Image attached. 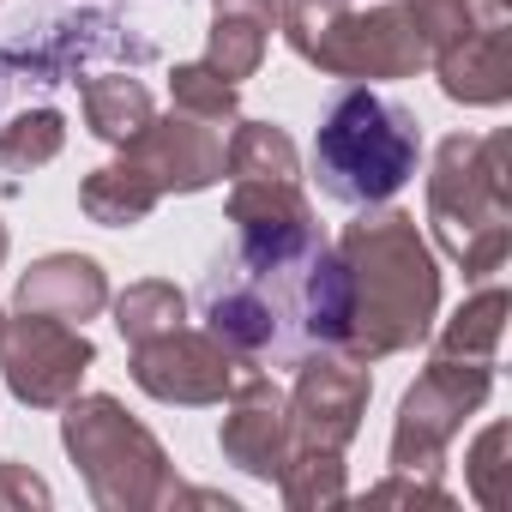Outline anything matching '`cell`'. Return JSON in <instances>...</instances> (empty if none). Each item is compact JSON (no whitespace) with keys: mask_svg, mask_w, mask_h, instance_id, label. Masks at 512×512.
Wrapping results in <instances>:
<instances>
[{"mask_svg":"<svg viewBox=\"0 0 512 512\" xmlns=\"http://www.w3.org/2000/svg\"><path fill=\"white\" fill-rule=\"evenodd\" d=\"M253 374L241 356H229L211 332H163V338H145L133 344V386L157 404H181V410H205V404H223L235 392V380Z\"/></svg>","mask_w":512,"mask_h":512,"instance_id":"9","label":"cell"},{"mask_svg":"<svg viewBox=\"0 0 512 512\" xmlns=\"http://www.w3.org/2000/svg\"><path fill=\"white\" fill-rule=\"evenodd\" d=\"M428 229L434 247L470 278L488 284L512 253V139L506 133H452L434 151L428 175Z\"/></svg>","mask_w":512,"mask_h":512,"instance_id":"3","label":"cell"},{"mask_svg":"<svg viewBox=\"0 0 512 512\" xmlns=\"http://www.w3.org/2000/svg\"><path fill=\"white\" fill-rule=\"evenodd\" d=\"M67 145V115L61 109H25L0 127V169L7 175H31L43 163H55Z\"/></svg>","mask_w":512,"mask_h":512,"instance_id":"23","label":"cell"},{"mask_svg":"<svg viewBox=\"0 0 512 512\" xmlns=\"http://www.w3.org/2000/svg\"><path fill=\"white\" fill-rule=\"evenodd\" d=\"M169 97H175L181 115H193V121H205V127H223V121L241 115V91H235L223 73H211L205 61L175 67V73H169Z\"/></svg>","mask_w":512,"mask_h":512,"instance_id":"24","label":"cell"},{"mask_svg":"<svg viewBox=\"0 0 512 512\" xmlns=\"http://www.w3.org/2000/svg\"><path fill=\"white\" fill-rule=\"evenodd\" d=\"M109 308H115V332H121L127 344H145V338H163V332L187 326V296H181L169 278H139V284H127Z\"/></svg>","mask_w":512,"mask_h":512,"instance_id":"22","label":"cell"},{"mask_svg":"<svg viewBox=\"0 0 512 512\" xmlns=\"http://www.w3.org/2000/svg\"><path fill=\"white\" fill-rule=\"evenodd\" d=\"M157 205H163V199H157V187H151L127 157H115V163L91 169V175H85V187H79V211H85L91 223H103V229H133V223H145Z\"/></svg>","mask_w":512,"mask_h":512,"instance_id":"16","label":"cell"},{"mask_svg":"<svg viewBox=\"0 0 512 512\" xmlns=\"http://www.w3.org/2000/svg\"><path fill=\"white\" fill-rule=\"evenodd\" d=\"M121 157L157 187V199H169V193H205V187H217L223 181V133L217 127H205V121H193V115H151L127 145H121Z\"/></svg>","mask_w":512,"mask_h":512,"instance_id":"11","label":"cell"},{"mask_svg":"<svg viewBox=\"0 0 512 512\" xmlns=\"http://www.w3.org/2000/svg\"><path fill=\"white\" fill-rule=\"evenodd\" d=\"M0 260H7V223H0Z\"/></svg>","mask_w":512,"mask_h":512,"instance_id":"29","label":"cell"},{"mask_svg":"<svg viewBox=\"0 0 512 512\" xmlns=\"http://www.w3.org/2000/svg\"><path fill=\"white\" fill-rule=\"evenodd\" d=\"M61 440L67 458L79 464L91 500L103 512H151V506H175V464L157 446V434L145 422H133L121 410V398L109 392H85L61 404Z\"/></svg>","mask_w":512,"mask_h":512,"instance_id":"6","label":"cell"},{"mask_svg":"<svg viewBox=\"0 0 512 512\" xmlns=\"http://www.w3.org/2000/svg\"><path fill=\"white\" fill-rule=\"evenodd\" d=\"M332 247L350 272L344 356L374 368L386 356L416 350L440 314V260L416 217L398 205H368Z\"/></svg>","mask_w":512,"mask_h":512,"instance_id":"2","label":"cell"},{"mask_svg":"<svg viewBox=\"0 0 512 512\" xmlns=\"http://www.w3.org/2000/svg\"><path fill=\"white\" fill-rule=\"evenodd\" d=\"M500 452H506V422H488L470 446V494L476 506H500Z\"/></svg>","mask_w":512,"mask_h":512,"instance_id":"26","label":"cell"},{"mask_svg":"<svg viewBox=\"0 0 512 512\" xmlns=\"http://www.w3.org/2000/svg\"><path fill=\"white\" fill-rule=\"evenodd\" d=\"M422 127L404 103L350 85L332 97L314 133V181L338 205H386L404 181H416Z\"/></svg>","mask_w":512,"mask_h":512,"instance_id":"4","label":"cell"},{"mask_svg":"<svg viewBox=\"0 0 512 512\" xmlns=\"http://www.w3.org/2000/svg\"><path fill=\"white\" fill-rule=\"evenodd\" d=\"M266 43H272V37H266L260 25H247V19H235V13H217V19H211V43H205V67L223 73L229 85H241V79L260 73Z\"/></svg>","mask_w":512,"mask_h":512,"instance_id":"25","label":"cell"},{"mask_svg":"<svg viewBox=\"0 0 512 512\" xmlns=\"http://www.w3.org/2000/svg\"><path fill=\"white\" fill-rule=\"evenodd\" d=\"M217 446L223 458L253 476V482H272L278 464L290 458V410H284V392L266 368H253L235 380V392L223 398V428H217Z\"/></svg>","mask_w":512,"mask_h":512,"instance_id":"12","label":"cell"},{"mask_svg":"<svg viewBox=\"0 0 512 512\" xmlns=\"http://www.w3.org/2000/svg\"><path fill=\"white\" fill-rule=\"evenodd\" d=\"M229 223L247 241H278V235L320 229L302 181H229Z\"/></svg>","mask_w":512,"mask_h":512,"instance_id":"15","label":"cell"},{"mask_svg":"<svg viewBox=\"0 0 512 512\" xmlns=\"http://www.w3.org/2000/svg\"><path fill=\"white\" fill-rule=\"evenodd\" d=\"M211 7L217 13H235V19H247V25H260L266 37L284 25V7H290V0H211Z\"/></svg>","mask_w":512,"mask_h":512,"instance_id":"28","label":"cell"},{"mask_svg":"<svg viewBox=\"0 0 512 512\" xmlns=\"http://www.w3.org/2000/svg\"><path fill=\"white\" fill-rule=\"evenodd\" d=\"M49 482L31 470V464H0V512H31V506H49Z\"/></svg>","mask_w":512,"mask_h":512,"instance_id":"27","label":"cell"},{"mask_svg":"<svg viewBox=\"0 0 512 512\" xmlns=\"http://www.w3.org/2000/svg\"><path fill=\"white\" fill-rule=\"evenodd\" d=\"M368 392H374V374L368 362H350V356H308L296 368V386L284 398L290 410V446H320V452H344L368 416Z\"/></svg>","mask_w":512,"mask_h":512,"instance_id":"10","label":"cell"},{"mask_svg":"<svg viewBox=\"0 0 512 512\" xmlns=\"http://www.w3.org/2000/svg\"><path fill=\"white\" fill-rule=\"evenodd\" d=\"M0 326H7V308H0Z\"/></svg>","mask_w":512,"mask_h":512,"instance_id":"30","label":"cell"},{"mask_svg":"<svg viewBox=\"0 0 512 512\" xmlns=\"http://www.w3.org/2000/svg\"><path fill=\"white\" fill-rule=\"evenodd\" d=\"M506 290L500 284H482L446 326H440V356H470V362H494L500 356V338H506Z\"/></svg>","mask_w":512,"mask_h":512,"instance_id":"20","label":"cell"},{"mask_svg":"<svg viewBox=\"0 0 512 512\" xmlns=\"http://www.w3.org/2000/svg\"><path fill=\"white\" fill-rule=\"evenodd\" d=\"M79 103H85V127H91L103 145H127V139L157 115L151 91H145L139 79H127V73H97V79H85Z\"/></svg>","mask_w":512,"mask_h":512,"instance_id":"19","label":"cell"},{"mask_svg":"<svg viewBox=\"0 0 512 512\" xmlns=\"http://www.w3.org/2000/svg\"><path fill=\"white\" fill-rule=\"evenodd\" d=\"M205 332L247 368H302L320 350H344L350 332V272L326 229L247 241L211 260L199 284Z\"/></svg>","mask_w":512,"mask_h":512,"instance_id":"1","label":"cell"},{"mask_svg":"<svg viewBox=\"0 0 512 512\" xmlns=\"http://www.w3.org/2000/svg\"><path fill=\"white\" fill-rule=\"evenodd\" d=\"M13 308L19 314H49V320H67V326H85L109 308V272L91 260V253H49L37 260L19 290H13Z\"/></svg>","mask_w":512,"mask_h":512,"instance_id":"13","label":"cell"},{"mask_svg":"<svg viewBox=\"0 0 512 512\" xmlns=\"http://www.w3.org/2000/svg\"><path fill=\"white\" fill-rule=\"evenodd\" d=\"M434 79L452 103H470V109H500L512 97V25H494V31H476L452 49H440L434 61Z\"/></svg>","mask_w":512,"mask_h":512,"instance_id":"14","label":"cell"},{"mask_svg":"<svg viewBox=\"0 0 512 512\" xmlns=\"http://www.w3.org/2000/svg\"><path fill=\"white\" fill-rule=\"evenodd\" d=\"M223 175L229 181H302L296 139L272 121H241L235 115V133L223 145Z\"/></svg>","mask_w":512,"mask_h":512,"instance_id":"17","label":"cell"},{"mask_svg":"<svg viewBox=\"0 0 512 512\" xmlns=\"http://www.w3.org/2000/svg\"><path fill=\"white\" fill-rule=\"evenodd\" d=\"M398 7L410 13L428 61L476 31H494V25H512V0H398Z\"/></svg>","mask_w":512,"mask_h":512,"instance_id":"18","label":"cell"},{"mask_svg":"<svg viewBox=\"0 0 512 512\" xmlns=\"http://www.w3.org/2000/svg\"><path fill=\"white\" fill-rule=\"evenodd\" d=\"M272 482H278L284 506H296V512H320V506H338L350 494L344 452H320V446H290V458L278 464Z\"/></svg>","mask_w":512,"mask_h":512,"instance_id":"21","label":"cell"},{"mask_svg":"<svg viewBox=\"0 0 512 512\" xmlns=\"http://www.w3.org/2000/svg\"><path fill=\"white\" fill-rule=\"evenodd\" d=\"M494 392V362H470V356H428V368L416 374V386L398 404L392 422V470L404 476H434L446 446L458 440L464 416H476Z\"/></svg>","mask_w":512,"mask_h":512,"instance_id":"7","label":"cell"},{"mask_svg":"<svg viewBox=\"0 0 512 512\" xmlns=\"http://www.w3.org/2000/svg\"><path fill=\"white\" fill-rule=\"evenodd\" d=\"M278 31L326 79H416L428 67L398 0H290Z\"/></svg>","mask_w":512,"mask_h":512,"instance_id":"5","label":"cell"},{"mask_svg":"<svg viewBox=\"0 0 512 512\" xmlns=\"http://www.w3.org/2000/svg\"><path fill=\"white\" fill-rule=\"evenodd\" d=\"M91 362H97L91 338L67 320L19 314V320L0 326V380L31 410H61L67 398H79Z\"/></svg>","mask_w":512,"mask_h":512,"instance_id":"8","label":"cell"}]
</instances>
